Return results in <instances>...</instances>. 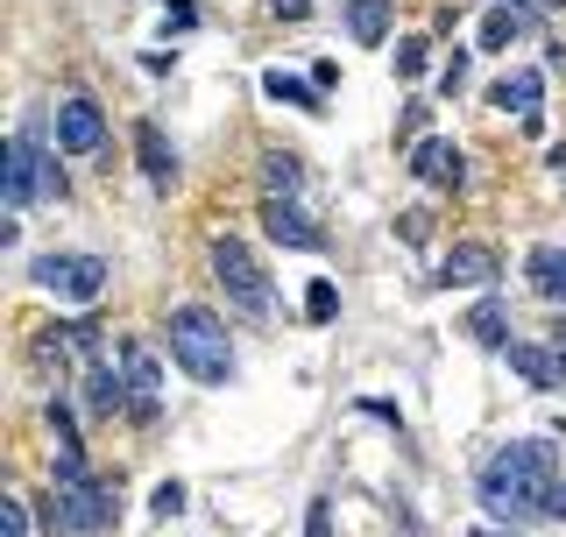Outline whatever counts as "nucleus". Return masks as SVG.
I'll return each instance as SVG.
<instances>
[{"label":"nucleus","instance_id":"1","mask_svg":"<svg viewBox=\"0 0 566 537\" xmlns=\"http://www.w3.org/2000/svg\"><path fill=\"white\" fill-rule=\"evenodd\" d=\"M559 481V445L553 439H510L489 453L482 481H474V495H482L489 516H510V524H538L545 516V488Z\"/></svg>","mask_w":566,"mask_h":537},{"label":"nucleus","instance_id":"2","mask_svg":"<svg viewBox=\"0 0 566 537\" xmlns=\"http://www.w3.org/2000/svg\"><path fill=\"white\" fill-rule=\"evenodd\" d=\"M170 354H177V368H185L191 382H206V389H220L227 375H234L227 318L206 312V304H177V312H170Z\"/></svg>","mask_w":566,"mask_h":537},{"label":"nucleus","instance_id":"3","mask_svg":"<svg viewBox=\"0 0 566 537\" xmlns=\"http://www.w3.org/2000/svg\"><path fill=\"white\" fill-rule=\"evenodd\" d=\"M212 276H220V291H227V304H234L241 318H270L276 312L270 268L255 262V248H248V241H234V234L212 241Z\"/></svg>","mask_w":566,"mask_h":537},{"label":"nucleus","instance_id":"4","mask_svg":"<svg viewBox=\"0 0 566 537\" xmlns=\"http://www.w3.org/2000/svg\"><path fill=\"white\" fill-rule=\"evenodd\" d=\"M114 488H106L99 474H57V488H50V524L64 537H93L114 524Z\"/></svg>","mask_w":566,"mask_h":537},{"label":"nucleus","instance_id":"5","mask_svg":"<svg viewBox=\"0 0 566 537\" xmlns=\"http://www.w3.org/2000/svg\"><path fill=\"white\" fill-rule=\"evenodd\" d=\"M29 283L35 291H50V297H99L106 291V262L99 255H43V262H29Z\"/></svg>","mask_w":566,"mask_h":537},{"label":"nucleus","instance_id":"6","mask_svg":"<svg viewBox=\"0 0 566 537\" xmlns=\"http://www.w3.org/2000/svg\"><path fill=\"white\" fill-rule=\"evenodd\" d=\"M57 149L64 156H99L106 149V114L93 93H64L57 99Z\"/></svg>","mask_w":566,"mask_h":537},{"label":"nucleus","instance_id":"7","mask_svg":"<svg viewBox=\"0 0 566 537\" xmlns=\"http://www.w3.org/2000/svg\"><path fill=\"white\" fill-rule=\"evenodd\" d=\"M503 276V262H495V248L489 241H453V255L439 262V291H489V283Z\"/></svg>","mask_w":566,"mask_h":537},{"label":"nucleus","instance_id":"8","mask_svg":"<svg viewBox=\"0 0 566 537\" xmlns=\"http://www.w3.org/2000/svg\"><path fill=\"white\" fill-rule=\"evenodd\" d=\"M43 164L50 156L35 149V128L8 141V212H29L35 199H43Z\"/></svg>","mask_w":566,"mask_h":537},{"label":"nucleus","instance_id":"9","mask_svg":"<svg viewBox=\"0 0 566 537\" xmlns=\"http://www.w3.org/2000/svg\"><path fill=\"white\" fill-rule=\"evenodd\" d=\"M120 375H128V418L149 424V418H156V382H164L156 354L142 347V339H128V347H120Z\"/></svg>","mask_w":566,"mask_h":537},{"label":"nucleus","instance_id":"10","mask_svg":"<svg viewBox=\"0 0 566 537\" xmlns=\"http://www.w3.org/2000/svg\"><path fill=\"white\" fill-rule=\"evenodd\" d=\"M262 234L283 241V248H326V234H318V220L297 199H262Z\"/></svg>","mask_w":566,"mask_h":537},{"label":"nucleus","instance_id":"11","mask_svg":"<svg viewBox=\"0 0 566 537\" xmlns=\"http://www.w3.org/2000/svg\"><path fill=\"white\" fill-rule=\"evenodd\" d=\"M411 177H424V185H439V191H453L460 177H468V164H460V149L447 135H424L418 149H411Z\"/></svg>","mask_w":566,"mask_h":537},{"label":"nucleus","instance_id":"12","mask_svg":"<svg viewBox=\"0 0 566 537\" xmlns=\"http://www.w3.org/2000/svg\"><path fill=\"white\" fill-rule=\"evenodd\" d=\"M538 93H545V78H538V71H503V78L489 85V99L503 106V114H517L524 128H538Z\"/></svg>","mask_w":566,"mask_h":537},{"label":"nucleus","instance_id":"13","mask_svg":"<svg viewBox=\"0 0 566 537\" xmlns=\"http://www.w3.org/2000/svg\"><path fill=\"white\" fill-rule=\"evenodd\" d=\"M503 354H510V368H517L531 389H559V382H566V361H559L553 347H531V339H510Z\"/></svg>","mask_w":566,"mask_h":537},{"label":"nucleus","instance_id":"14","mask_svg":"<svg viewBox=\"0 0 566 537\" xmlns=\"http://www.w3.org/2000/svg\"><path fill=\"white\" fill-rule=\"evenodd\" d=\"M135 156H142V170H149L156 191L177 185V156H170V141H164V128H156V120H135Z\"/></svg>","mask_w":566,"mask_h":537},{"label":"nucleus","instance_id":"15","mask_svg":"<svg viewBox=\"0 0 566 537\" xmlns=\"http://www.w3.org/2000/svg\"><path fill=\"white\" fill-rule=\"evenodd\" d=\"M524 283L545 304H566V248H531V255H524Z\"/></svg>","mask_w":566,"mask_h":537},{"label":"nucleus","instance_id":"16","mask_svg":"<svg viewBox=\"0 0 566 537\" xmlns=\"http://www.w3.org/2000/svg\"><path fill=\"white\" fill-rule=\"evenodd\" d=\"M85 397H93V418H114V410H128V375H114L106 361H85Z\"/></svg>","mask_w":566,"mask_h":537},{"label":"nucleus","instance_id":"17","mask_svg":"<svg viewBox=\"0 0 566 537\" xmlns=\"http://www.w3.org/2000/svg\"><path fill=\"white\" fill-rule=\"evenodd\" d=\"M297 185H305V164H297L291 149L262 156V199H297Z\"/></svg>","mask_w":566,"mask_h":537},{"label":"nucleus","instance_id":"18","mask_svg":"<svg viewBox=\"0 0 566 537\" xmlns=\"http://www.w3.org/2000/svg\"><path fill=\"white\" fill-rule=\"evenodd\" d=\"M468 339H474V347H495V354H503V347H510V312H503L495 297H482V304L468 312Z\"/></svg>","mask_w":566,"mask_h":537},{"label":"nucleus","instance_id":"19","mask_svg":"<svg viewBox=\"0 0 566 537\" xmlns=\"http://www.w3.org/2000/svg\"><path fill=\"white\" fill-rule=\"evenodd\" d=\"M347 35L354 43H382L389 35V0H347Z\"/></svg>","mask_w":566,"mask_h":537},{"label":"nucleus","instance_id":"20","mask_svg":"<svg viewBox=\"0 0 566 537\" xmlns=\"http://www.w3.org/2000/svg\"><path fill=\"white\" fill-rule=\"evenodd\" d=\"M524 29H531L524 8H489V22H482V35H474V43H482V50H503V43H517Z\"/></svg>","mask_w":566,"mask_h":537},{"label":"nucleus","instance_id":"21","mask_svg":"<svg viewBox=\"0 0 566 537\" xmlns=\"http://www.w3.org/2000/svg\"><path fill=\"white\" fill-rule=\"evenodd\" d=\"M262 93L270 99H291V106H305V114H318V93L305 78H291V71H270V78H262Z\"/></svg>","mask_w":566,"mask_h":537},{"label":"nucleus","instance_id":"22","mask_svg":"<svg viewBox=\"0 0 566 537\" xmlns=\"http://www.w3.org/2000/svg\"><path fill=\"white\" fill-rule=\"evenodd\" d=\"M305 312H312V326H326V318L340 312V291H333L326 276H312V283H305Z\"/></svg>","mask_w":566,"mask_h":537},{"label":"nucleus","instance_id":"23","mask_svg":"<svg viewBox=\"0 0 566 537\" xmlns=\"http://www.w3.org/2000/svg\"><path fill=\"white\" fill-rule=\"evenodd\" d=\"M0 537H29V503H22V495L0 503Z\"/></svg>","mask_w":566,"mask_h":537},{"label":"nucleus","instance_id":"24","mask_svg":"<svg viewBox=\"0 0 566 537\" xmlns=\"http://www.w3.org/2000/svg\"><path fill=\"white\" fill-rule=\"evenodd\" d=\"M149 509L156 516H177V509H185V481H164V488L149 495Z\"/></svg>","mask_w":566,"mask_h":537},{"label":"nucleus","instance_id":"25","mask_svg":"<svg viewBox=\"0 0 566 537\" xmlns=\"http://www.w3.org/2000/svg\"><path fill=\"white\" fill-rule=\"evenodd\" d=\"M305 537H333V503H326V495L305 509Z\"/></svg>","mask_w":566,"mask_h":537},{"label":"nucleus","instance_id":"26","mask_svg":"<svg viewBox=\"0 0 566 537\" xmlns=\"http://www.w3.org/2000/svg\"><path fill=\"white\" fill-rule=\"evenodd\" d=\"M424 64V43H418V35H403V43H397V71H418Z\"/></svg>","mask_w":566,"mask_h":537},{"label":"nucleus","instance_id":"27","mask_svg":"<svg viewBox=\"0 0 566 537\" xmlns=\"http://www.w3.org/2000/svg\"><path fill=\"white\" fill-rule=\"evenodd\" d=\"M545 516H566V481H553V488H545Z\"/></svg>","mask_w":566,"mask_h":537},{"label":"nucleus","instance_id":"28","mask_svg":"<svg viewBox=\"0 0 566 537\" xmlns=\"http://www.w3.org/2000/svg\"><path fill=\"white\" fill-rule=\"evenodd\" d=\"M270 14H291L297 22V14H312V0H270Z\"/></svg>","mask_w":566,"mask_h":537},{"label":"nucleus","instance_id":"29","mask_svg":"<svg viewBox=\"0 0 566 537\" xmlns=\"http://www.w3.org/2000/svg\"><path fill=\"white\" fill-rule=\"evenodd\" d=\"M553 354H559V361H566V318H559V326H553Z\"/></svg>","mask_w":566,"mask_h":537},{"label":"nucleus","instance_id":"30","mask_svg":"<svg viewBox=\"0 0 566 537\" xmlns=\"http://www.w3.org/2000/svg\"><path fill=\"white\" fill-rule=\"evenodd\" d=\"M474 537H510V530H474Z\"/></svg>","mask_w":566,"mask_h":537},{"label":"nucleus","instance_id":"31","mask_svg":"<svg viewBox=\"0 0 566 537\" xmlns=\"http://www.w3.org/2000/svg\"><path fill=\"white\" fill-rule=\"evenodd\" d=\"M495 8H503V0H495ZM510 8H524V0H510Z\"/></svg>","mask_w":566,"mask_h":537}]
</instances>
